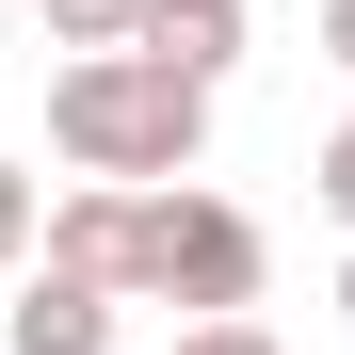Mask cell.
<instances>
[{
	"instance_id": "6da1fadb",
	"label": "cell",
	"mask_w": 355,
	"mask_h": 355,
	"mask_svg": "<svg viewBox=\"0 0 355 355\" xmlns=\"http://www.w3.org/2000/svg\"><path fill=\"white\" fill-rule=\"evenodd\" d=\"M49 146H65L81 178H113V194H162V178L210 162V97L178 81V65H146V49H65Z\"/></svg>"
},
{
	"instance_id": "7a4b0ae2",
	"label": "cell",
	"mask_w": 355,
	"mask_h": 355,
	"mask_svg": "<svg viewBox=\"0 0 355 355\" xmlns=\"http://www.w3.org/2000/svg\"><path fill=\"white\" fill-rule=\"evenodd\" d=\"M259 275H275L259 210L194 194V178L130 194V275H113V307H194V323H243V307H259Z\"/></svg>"
},
{
	"instance_id": "3957f363",
	"label": "cell",
	"mask_w": 355,
	"mask_h": 355,
	"mask_svg": "<svg viewBox=\"0 0 355 355\" xmlns=\"http://www.w3.org/2000/svg\"><path fill=\"white\" fill-rule=\"evenodd\" d=\"M0 355H113V291H81V275H17V307H0Z\"/></svg>"
},
{
	"instance_id": "277c9868",
	"label": "cell",
	"mask_w": 355,
	"mask_h": 355,
	"mask_svg": "<svg viewBox=\"0 0 355 355\" xmlns=\"http://www.w3.org/2000/svg\"><path fill=\"white\" fill-rule=\"evenodd\" d=\"M130 49H146V65H178L194 97H226V65H243V0H146Z\"/></svg>"
},
{
	"instance_id": "5b68a950",
	"label": "cell",
	"mask_w": 355,
	"mask_h": 355,
	"mask_svg": "<svg viewBox=\"0 0 355 355\" xmlns=\"http://www.w3.org/2000/svg\"><path fill=\"white\" fill-rule=\"evenodd\" d=\"M33 259H49V275H81V291H113V275H130V194H113V178H81V194H49Z\"/></svg>"
},
{
	"instance_id": "8992f818",
	"label": "cell",
	"mask_w": 355,
	"mask_h": 355,
	"mask_svg": "<svg viewBox=\"0 0 355 355\" xmlns=\"http://www.w3.org/2000/svg\"><path fill=\"white\" fill-rule=\"evenodd\" d=\"M33 17H49V49H130L146 0H33Z\"/></svg>"
},
{
	"instance_id": "52a82bcc",
	"label": "cell",
	"mask_w": 355,
	"mask_h": 355,
	"mask_svg": "<svg viewBox=\"0 0 355 355\" xmlns=\"http://www.w3.org/2000/svg\"><path fill=\"white\" fill-rule=\"evenodd\" d=\"M33 226H49V194H33V178H17V162H0V291H17V275H33Z\"/></svg>"
},
{
	"instance_id": "ba28073f",
	"label": "cell",
	"mask_w": 355,
	"mask_h": 355,
	"mask_svg": "<svg viewBox=\"0 0 355 355\" xmlns=\"http://www.w3.org/2000/svg\"><path fill=\"white\" fill-rule=\"evenodd\" d=\"M323 210H339V243H355V113L323 130Z\"/></svg>"
},
{
	"instance_id": "9c48e42d",
	"label": "cell",
	"mask_w": 355,
	"mask_h": 355,
	"mask_svg": "<svg viewBox=\"0 0 355 355\" xmlns=\"http://www.w3.org/2000/svg\"><path fill=\"white\" fill-rule=\"evenodd\" d=\"M178 355H275V323L243 307V323H178Z\"/></svg>"
},
{
	"instance_id": "30bf717a",
	"label": "cell",
	"mask_w": 355,
	"mask_h": 355,
	"mask_svg": "<svg viewBox=\"0 0 355 355\" xmlns=\"http://www.w3.org/2000/svg\"><path fill=\"white\" fill-rule=\"evenodd\" d=\"M323 49H339V65H355V0H323Z\"/></svg>"
},
{
	"instance_id": "8fae6325",
	"label": "cell",
	"mask_w": 355,
	"mask_h": 355,
	"mask_svg": "<svg viewBox=\"0 0 355 355\" xmlns=\"http://www.w3.org/2000/svg\"><path fill=\"white\" fill-rule=\"evenodd\" d=\"M339 323H355V259H339Z\"/></svg>"
}]
</instances>
